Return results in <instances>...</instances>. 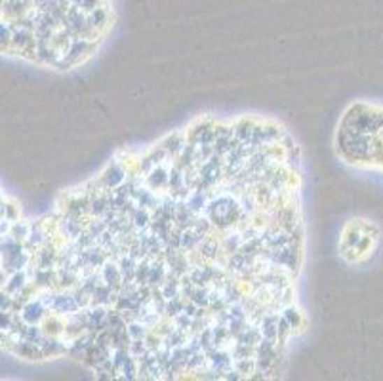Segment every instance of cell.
Segmentation results:
<instances>
[{
    "mask_svg": "<svg viewBox=\"0 0 383 381\" xmlns=\"http://www.w3.org/2000/svg\"><path fill=\"white\" fill-rule=\"evenodd\" d=\"M301 152L196 118L23 215L2 194V349L101 380H279L307 330Z\"/></svg>",
    "mask_w": 383,
    "mask_h": 381,
    "instance_id": "obj_1",
    "label": "cell"
},
{
    "mask_svg": "<svg viewBox=\"0 0 383 381\" xmlns=\"http://www.w3.org/2000/svg\"><path fill=\"white\" fill-rule=\"evenodd\" d=\"M109 0H2V54L41 69L73 71L113 27Z\"/></svg>",
    "mask_w": 383,
    "mask_h": 381,
    "instance_id": "obj_2",
    "label": "cell"
},
{
    "mask_svg": "<svg viewBox=\"0 0 383 381\" xmlns=\"http://www.w3.org/2000/svg\"><path fill=\"white\" fill-rule=\"evenodd\" d=\"M335 152L349 166L383 175V105H349L338 122Z\"/></svg>",
    "mask_w": 383,
    "mask_h": 381,
    "instance_id": "obj_3",
    "label": "cell"
},
{
    "mask_svg": "<svg viewBox=\"0 0 383 381\" xmlns=\"http://www.w3.org/2000/svg\"><path fill=\"white\" fill-rule=\"evenodd\" d=\"M380 238L382 233L372 222L363 217L349 220L343 225L340 244H338L340 256L351 265L366 264L370 257L376 254Z\"/></svg>",
    "mask_w": 383,
    "mask_h": 381,
    "instance_id": "obj_4",
    "label": "cell"
}]
</instances>
